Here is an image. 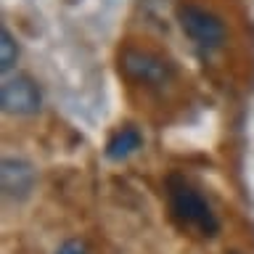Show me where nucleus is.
<instances>
[{"mask_svg":"<svg viewBox=\"0 0 254 254\" xmlns=\"http://www.w3.org/2000/svg\"><path fill=\"white\" fill-rule=\"evenodd\" d=\"M167 201H170L172 217L180 222L183 228L193 230V233L212 238L220 230V220L212 212L209 201L201 196V190L193 188L186 178L180 175H170L167 178Z\"/></svg>","mask_w":254,"mask_h":254,"instance_id":"obj_1","label":"nucleus"},{"mask_svg":"<svg viewBox=\"0 0 254 254\" xmlns=\"http://www.w3.org/2000/svg\"><path fill=\"white\" fill-rule=\"evenodd\" d=\"M143 148V132L135 125H122L119 130L111 132V138L106 140V148H103V156L109 162H125L132 154H138Z\"/></svg>","mask_w":254,"mask_h":254,"instance_id":"obj_6","label":"nucleus"},{"mask_svg":"<svg viewBox=\"0 0 254 254\" xmlns=\"http://www.w3.org/2000/svg\"><path fill=\"white\" fill-rule=\"evenodd\" d=\"M16 61H19V43L11 35V29L3 27L0 29V69H3V74L16 66Z\"/></svg>","mask_w":254,"mask_h":254,"instance_id":"obj_7","label":"nucleus"},{"mask_svg":"<svg viewBox=\"0 0 254 254\" xmlns=\"http://www.w3.org/2000/svg\"><path fill=\"white\" fill-rule=\"evenodd\" d=\"M0 106L11 117H35L43 109V90L29 74H11L0 87Z\"/></svg>","mask_w":254,"mask_h":254,"instance_id":"obj_4","label":"nucleus"},{"mask_svg":"<svg viewBox=\"0 0 254 254\" xmlns=\"http://www.w3.org/2000/svg\"><path fill=\"white\" fill-rule=\"evenodd\" d=\"M178 21H180V29L186 32V37L198 51L209 53L222 48V43H225V24H222V19L201 5H180Z\"/></svg>","mask_w":254,"mask_h":254,"instance_id":"obj_3","label":"nucleus"},{"mask_svg":"<svg viewBox=\"0 0 254 254\" xmlns=\"http://www.w3.org/2000/svg\"><path fill=\"white\" fill-rule=\"evenodd\" d=\"M56 254H87V246H85V241H79V238H66V241L56 249Z\"/></svg>","mask_w":254,"mask_h":254,"instance_id":"obj_8","label":"nucleus"},{"mask_svg":"<svg viewBox=\"0 0 254 254\" xmlns=\"http://www.w3.org/2000/svg\"><path fill=\"white\" fill-rule=\"evenodd\" d=\"M0 186H3V196L8 201H24L32 196L37 186V170L35 164L21 156H5L0 164Z\"/></svg>","mask_w":254,"mask_h":254,"instance_id":"obj_5","label":"nucleus"},{"mask_svg":"<svg viewBox=\"0 0 254 254\" xmlns=\"http://www.w3.org/2000/svg\"><path fill=\"white\" fill-rule=\"evenodd\" d=\"M119 69L125 71L132 82L143 87H154L162 90L175 79V66L164 56L154 51H143V48H125L119 56Z\"/></svg>","mask_w":254,"mask_h":254,"instance_id":"obj_2","label":"nucleus"}]
</instances>
